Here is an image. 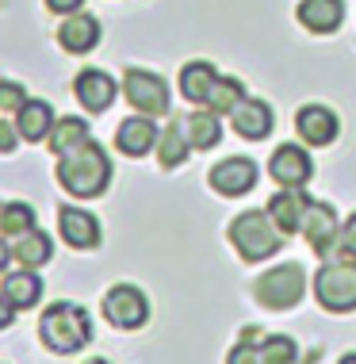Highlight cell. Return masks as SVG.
Segmentation results:
<instances>
[{
  "label": "cell",
  "mask_w": 356,
  "mask_h": 364,
  "mask_svg": "<svg viewBox=\"0 0 356 364\" xmlns=\"http://www.w3.org/2000/svg\"><path fill=\"white\" fill-rule=\"evenodd\" d=\"M58 226H62V238L73 250H96L100 245V223L81 208H62L58 211Z\"/></svg>",
  "instance_id": "2e32d148"
},
{
  "label": "cell",
  "mask_w": 356,
  "mask_h": 364,
  "mask_svg": "<svg viewBox=\"0 0 356 364\" xmlns=\"http://www.w3.org/2000/svg\"><path fill=\"white\" fill-rule=\"evenodd\" d=\"M338 250L345 257L356 261V211L349 215V223H341V234H338Z\"/></svg>",
  "instance_id": "f546056e"
},
{
  "label": "cell",
  "mask_w": 356,
  "mask_h": 364,
  "mask_svg": "<svg viewBox=\"0 0 356 364\" xmlns=\"http://www.w3.org/2000/svg\"><path fill=\"white\" fill-rule=\"evenodd\" d=\"M269 173H272V181L280 184V188H303L306 181H311V157H306L303 146H280V150L272 154V161H269Z\"/></svg>",
  "instance_id": "8fae6325"
},
{
  "label": "cell",
  "mask_w": 356,
  "mask_h": 364,
  "mask_svg": "<svg viewBox=\"0 0 356 364\" xmlns=\"http://www.w3.org/2000/svg\"><path fill=\"white\" fill-rule=\"evenodd\" d=\"M306 291V272L303 264H276L257 280V303L269 311H288L303 299Z\"/></svg>",
  "instance_id": "5b68a950"
},
{
  "label": "cell",
  "mask_w": 356,
  "mask_h": 364,
  "mask_svg": "<svg viewBox=\"0 0 356 364\" xmlns=\"http://www.w3.org/2000/svg\"><path fill=\"white\" fill-rule=\"evenodd\" d=\"M12 257L19 261V269H43V264H50V257H54L50 234L38 230V226L16 234V238H12Z\"/></svg>",
  "instance_id": "ac0fdd59"
},
{
  "label": "cell",
  "mask_w": 356,
  "mask_h": 364,
  "mask_svg": "<svg viewBox=\"0 0 356 364\" xmlns=\"http://www.w3.org/2000/svg\"><path fill=\"white\" fill-rule=\"evenodd\" d=\"M31 226H35V211L27 208V203H4V208H0V234L16 238V234L31 230Z\"/></svg>",
  "instance_id": "4316f807"
},
{
  "label": "cell",
  "mask_w": 356,
  "mask_h": 364,
  "mask_svg": "<svg viewBox=\"0 0 356 364\" xmlns=\"http://www.w3.org/2000/svg\"><path fill=\"white\" fill-rule=\"evenodd\" d=\"M46 8H50V12H58V16H69V12H81L85 0H46Z\"/></svg>",
  "instance_id": "d6a6232c"
},
{
  "label": "cell",
  "mask_w": 356,
  "mask_h": 364,
  "mask_svg": "<svg viewBox=\"0 0 356 364\" xmlns=\"http://www.w3.org/2000/svg\"><path fill=\"white\" fill-rule=\"evenodd\" d=\"M230 123H234V131L242 134V139L261 142V139L272 134V107L264 100H249V96H245V100L230 112Z\"/></svg>",
  "instance_id": "9a60e30c"
},
{
  "label": "cell",
  "mask_w": 356,
  "mask_h": 364,
  "mask_svg": "<svg viewBox=\"0 0 356 364\" xmlns=\"http://www.w3.org/2000/svg\"><path fill=\"white\" fill-rule=\"evenodd\" d=\"M54 127V112L46 100H23V107L16 112V131L23 134L27 142H43Z\"/></svg>",
  "instance_id": "7402d4cb"
},
{
  "label": "cell",
  "mask_w": 356,
  "mask_h": 364,
  "mask_svg": "<svg viewBox=\"0 0 356 364\" xmlns=\"http://www.w3.org/2000/svg\"><path fill=\"white\" fill-rule=\"evenodd\" d=\"M180 127H184L192 150H211V146H219V139H222V123H219V115H215L211 107H207V112L184 115Z\"/></svg>",
  "instance_id": "603a6c76"
},
{
  "label": "cell",
  "mask_w": 356,
  "mask_h": 364,
  "mask_svg": "<svg viewBox=\"0 0 356 364\" xmlns=\"http://www.w3.org/2000/svg\"><path fill=\"white\" fill-rule=\"evenodd\" d=\"M85 139H92V134H88V123H85V119H77V115L54 119V127H50V154H54V157H62L65 150H73V146H77V142H85Z\"/></svg>",
  "instance_id": "cb8c5ba5"
},
{
  "label": "cell",
  "mask_w": 356,
  "mask_h": 364,
  "mask_svg": "<svg viewBox=\"0 0 356 364\" xmlns=\"http://www.w3.org/2000/svg\"><path fill=\"white\" fill-rule=\"evenodd\" d=\"M8 261H12V245H4V242H0V272L8 269Z\"/></svg>",
  "instance_id": "e575fe53"
},
{
  "label": "cell",
  "mask_w": 356,
  "mask_h": 364,
  "mask_svg": "<svg viewBox=\"0 0 356 364\" xmlns=\"http://www.w3.org/2000/svg\"><path fill=\"white\" fill-rule=\"evenodd\" d=\"M188 150H192V146H188V134H184L180 119H173V127H165V131L157 134V154H161V165H165V169L184 165Z\"/></svg>",
  "instance_id": "d4e9b609"
},
{
  "label": "cell",
  "mask_w": 356,
  "mask_h": 364,
  "mask_svg": "<svg viewBox=\"0 0 356 364\" xmlns=\"http://www.w3.org/2000/svg\"><path fill=\"white\" fill-rule=\"evenodd\" d=\"M58 184L77 196V200H96V196L107 192L112 184V161H107L104 146L96 139L77 142L73 150H65L58 157Z\"/></svg>",
  "instance_id": "6da1fadb"
},
{
  "label": "cell",
  "mask_w": 356,
  "mask_h": 364,
  "mask_svg": "<svg viewBox=\"0 0 356 364\" xmlns=\"http://www.w3.org/2000/svg\"><path fill=\"white\" fill-rule=\"evenodd\" d=\"M23 100H27V92L19 81H0V112H19Z\"/></svg>",
  "instance_id": "f1b7e54d"
},
{
  "label": "cell",
  "mask_w": 356,
  "mask_h": 364,
  "mask_svg": "<svg viewBox=\"0 0 356 364\" xmlns=\"http://www.w3.org/2000/svg\"><path fill=\"white\" fill-rule=\"evenodd\" d=\"M207 184H211L219 196H245L257 184V165L249 161V157H226V161H219L211 169Z\"/></svg>",
  "instance_id": "9c48e42d"
},
{
  "label": "cell",
  "mask_w": 356,
  "mask_h": 364,
  "mask_svg": "<svg viewBox=\"0 0 356 364\" xmlns=\"http://www.w3.org/2000/svg\"><path fill=\"white\" fill-rule=\"evenodd\" d=\"M123 96L126 104H134L142 115H169V85L165 77H157L150 70H126V81H123Z\"/></svg>",
  "instance_id": "8992f818"
},
{
  "label": "cell",
  "mask_w": 356,
  "mask_h": 364,
  "mask_svg": "<svg viewBox=\"0 0 356 364\" xmlns=\"http://www.w3.org/2000/svg\"><path fill=\"white\" fill-rule=\"evenodd\" d=\"M157 127L150 115H131V119H123L119 123V131H115V150L119 154H126V157H142V154H150L153 146H157Z\"/></svg>",
  "instance_id": "4fadbf2b"
},
{
  "label": "cell",
  "mask_w": 356,
  "mask_h": 364,
  "mask_svg": "<svg viewBox=\"0 0 356 364\" xmlns=\"http://www.w3.org/2000/svg\"><path fill=\"white\" fill-rule=\"evenodd\" d=\"M314 295L330 314L356 311V261H330L314 277Z\"/></svg>",
  "instance_id": "277c9868"
},
{
  "label": "cell",
  "mask_w": 356,
  "mask_h": 364,
  "mask_svg": "<svg viewBox=\"0 0 356 364\" xmlns=\"http://www.w3.org/2000/svg\"><path fill=\"white\" fill-rule=\"evenodd\" d=\"M16 139H19V131L12 123H0V154H12L16 150Z\"/></svg>",
  "instance_id": "1f68e13d"
},
{
  "label": "cell",
  "mask_w": 356,
  "mask_h": 364,
  "mask_svg": "<svg viewBox=\"0 0 356 364\" xmlns=\"http://www.w3.org/2000/svg\"><path fill=\"white\" fill-rule=\"evenodd\" d=\"M299 360V346H295L291 338H284V333H276V338H264L261 346V364H295Z\"/></svg>",
  "instance_id": "83f0119b"
},
{
  "label": "cell",
  "mask_w": 356,
  "mask_h": 364,
  "mask_svg": "<svg viewBox=\"0 0 356 364\" xmlns=\"http://www.w3.org/2000/svg\"><path fill=\"white\" fill-rule=\"evenodd\" d=\"M38 333H43V346L54 353H77L81 346H88L92 326H88V314L77 303H50L38 318Z\"/></svg>",
  "instance_id": "7a4b0ae2"
},
{
  "label": "cell",
  "mask_w": 356,
  "mask_h": 364,
  "mask_svg": "<svg viewBox=\"0 0 356 364\" xmlns=\"http://www.w3.org/2000/svg\"><path fill=\"white\" fill-rule=\"evenodd\" d=\"M85 364H107V360H100V357H96V360H85Z\"/></svg>",
  "instance_id": "8d00e7d4"
},
{
  "label": "cell",
  "mask_w": 356,
  "mask_h": 364,
  "mask_svg": "<svg viewBox=\"0 0 356 364\" xmlns=\"http://www.w3.org/2000/svg\"><path fill=\"white\" fill-rule=\"evenodd\" d=\"M73 92H77V100L85 104V112H107L119 96V85H115V77L104 73V70H81L73 81Z\"/></svg>",
  "instance_id": "30bf717a"
},
{
  "label": "cell",
  "mask_w": 356,
  "mask_h": 364,
  "mask_svg": "<svg viewBox=\"0 0 356 364\" xmlns=\"http://www.w3.org/2000/svg\"><path fill=\"white\" fill-rule=\"evenodd\" d=\"M345 19V4L341 0H303L299 4V23L314 35H330L338 31Z\"/></svg>",
  "instance_id": "d6986e66"
},
{
  "label": "cell",
  "mask_w": 356,
  "mask_h": 364,
  "mask_svg": "<svg viewBox=\"0 0 356 364\" xmlns=\"http://www.w3.org/2000/svg\"><path fill=\"white\" fill-rule=\"evenodd\" d=\"M226 364H261V346H249V341H237L230 349Z\"/></svg>",
  "instance_id": "4dcf8cb0"
},
{
  "label": "cell",
  "mask_w": 356,
  "mask_h": 364,
  "mask_svg": "<svg viewBox=\"0 0 356 364\" xmlns=\"http://www.w3.org/2000/svg\"><path fill=\"white\" fill-rule=\"evenodd\" d=\"M0 291L8 295V303H12L16 311H31L38 299H43V280L35 277V269H19V272H8L4 284H0Z\"/></svg>",
  "instance_id": "44dd1931"
},
{
  "label": "cell",
  "mask_w": 356,
  "mask_h": 364,
  "mask_svg": "<svg viewBox=\"0 0 356 364\" xmlns=\"http://www.w3.org/2000/svg\"><path fill=\"white\" fill-rule=\"evenodd\" d=\"M215 81H219V73H215L211 62H188L180 70V96L188 104L203 107L207 96H211V88H215Z\"/></svg>",
  "instance_id": "ffe728a7"
},
{
  "label": "cell",
  "mask_w": 356,
  "mask_h": 364,
  "mask_svg": "<svg viewBox=\"0 0 356 364\" xmlns=\"http://www.w3.org/2000/svg\"><path fill=\"white\" fill-rule=\"evenodd\" d=\"M306 208H311V196L299 192V188H284L269 200V219L280 226V234H299L303 230V219H306Z\"/></svg>",
  "instance_id": "7c38bea8"
},
{
  "label": "cell",
  "mask_w": 356,
  "mask_h": 364,
  "mask_svg": "<svg viewBox=\"0 0 356 364\" xmlns=\"http://www.w3.org/2000/svg\"><path fill=\"white\" fill-rule=\"evenodd\" d=\"M0 208H4V203H0Z\"/></svg>",
  "instance_id": "74e56055"
},
{
  "label": "cell",
  "mask_w": 356,
  "mask_h": 364,
  "mask_svg": "<svg viewBox=\"0 0 356 364\" xmlns=\"http://www.w3.org/2000/svg\"><path fill=\"white\" fill-rule=\"evenodd\" d=\"M242 100H245V88H242V81H234V77H219L203 107H211L215 115H230V112H234V107L242 104Z\"/></svg>",
  "instance_id": "484cf974"
},
{
  "label": "cell",
  "mask_w": 356,
  "mask_h": 364,
  "mask_svg": "<svg viewBox=\"0 0 356 364\" xmlns=\"http://www.w3.org/2000/svg\"><path fill=\"white\" fill-rule=\"evenodd\" d=\"M303 238L311 242V250L314 253H333L338 250V234H341V226H338V211L330 208V203H314L311 200V208H306V219H303Z\"/></svg>",
  "instance_id": "ba28073f"
},
{
  "label": "cell",
  "mask_w": 356,
  "mask_h": 364,
  "mask_svg": "<svg viewBox=\"0 0 356 364\" xmlns=\"http://www.w3.org/2000/svg\"><path fill=\"white\" fill-rule=\"evenodd\" d=\"M104 318L119 330H138L150 318V299L134 288V284H115L104 295Z\"/></svg>",
  "instance_id": "52a82bcc"
},
{
  "label": "cell",
  "mask_w": 356,
  "mask_h": 364,
  "mask_svg": "<svg viewBox=\"0 0 356 364\" xmlns=\"http://www.w3.org/2000/svg\"><path fill=\"white\" fill-rule=\"evenodd\" d=\"M230 242L242 253V261H269L280 253L284 234L280 226L269 219V211H245L230 223Z\"/></svg>",
  "instance_id": "3957f363"
},
{
  "label": "cell",
  "mask_w": 356,
  "mask_h": 364,
  "mask_svg": "<svg viewBox=\"0 0 356 364\" xmlns=\"http://www.w3.org/2000/svg\"><path fill=\"white\" fill-rule=\"evenodd\" d=\"M58 43H62L69 54H88L96 43H100V23H96V16L69 12V19L58 27Z\"/></svg>",
  "instance_id": "e0dca14e"
},
{
  "label": "cell",
  "mask_w": 356,
  "mask_h": 364,
  "mask_svg": "<svg viewBox=\"0 0 356 364\" xmlns=\"http://www.w3.org/2000/svg\"><path fill=\"white\" fill-rule=\"evenodd\" d=\"M12 318H16V307L8 303V295L0 291V330H8V326H12Z\"/></svg>",
  "instance_id": "836d02e7"
},
{
  "label": "cell",
  "mask_w": 356,
  "mask_h": 364,
  "mask_svg": "<svg viewBox=\"0 0 356 364\" xmlns=\"http://www.w3.org/2000/svg\"><path fill=\"white\" fill-rule=\"evenodd\" d=\"M295 131L306 146H330L338 139V115L322 104H306L299 115H295Z\"/></svg>",
  "instance_id": "5bb4252c"
},
{
  "label": "cell",
  "mask_w": 356,
  "mask_h": 364,
  "mask_svg": "<svg viewBox=\"0 0 356 364\" xmlns=\"http://www.w3.org/2000/svg\"><path fill=\"white\" fill-rule=\"evenodd\" d=\"M338 364H356V353H345V357H341Z\"/></svg>",
  "instance_id": "d590c367"
}]
</instances>
